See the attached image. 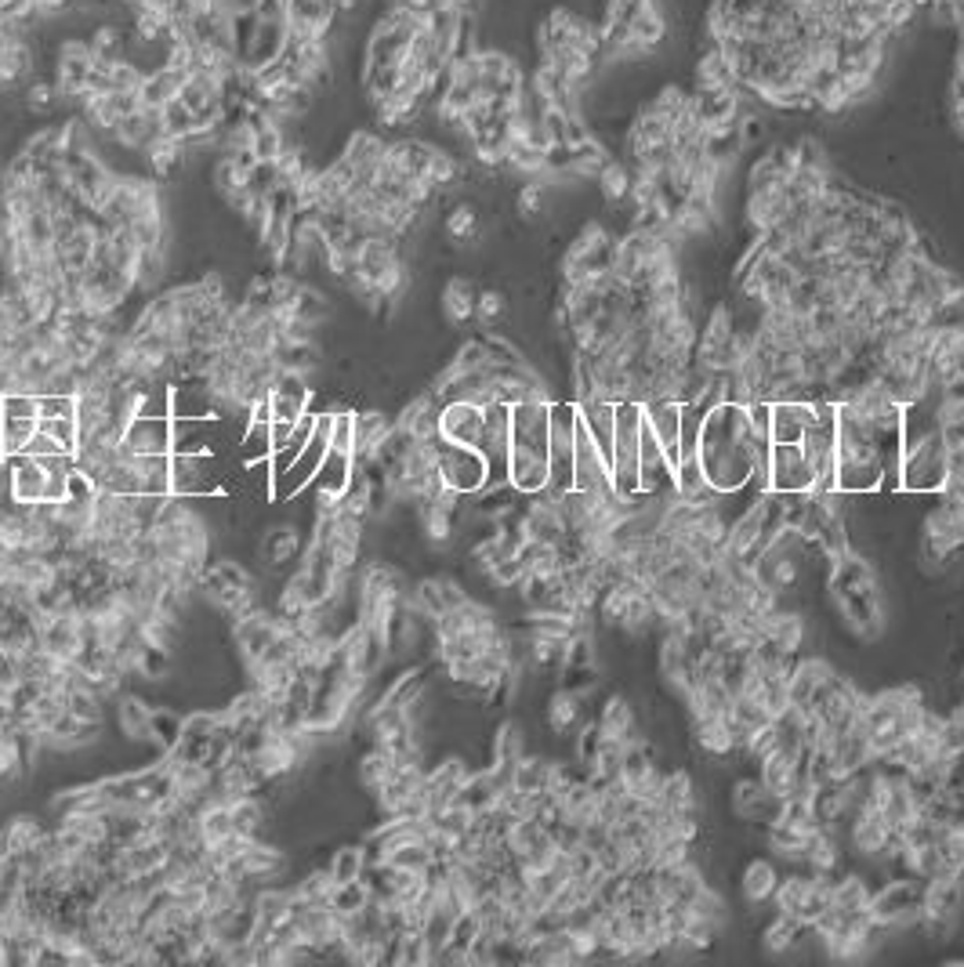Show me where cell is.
Here are the masks:
<instances>
[{
	"label": "cell",
	"instance_id": "6da1fadb",
	"mask_svg": "<svg viewBox=\"0 0 964 967\" xmlns=\"http://www.w3.org/2000/svg\"><path fill=\"white\" fill-rule=\"evenodd\" d=\"M765 446H769V435L754 424L751 406L733 403V399H725V403L711 406L707 413L696 417L693 450L700 464H704L707 482L736 504L754 496L751 493L754 461Z\"/></svg>",
	"mask_w": 964,
	"mask_h": 967
},
{
	"label": "cell",
	"instance_id": "7a4b0ae2",
	"mask_svg": "<svg viewBox=\"0 0 964 967\" xmlns=\"http://www.w3.org/2000/svg\"><path fill=\"white\" fill-rule=\"evenodd\" d=\"M834 490L845 501H863L885 490H895V472L877 442L852 421L837 417V446H834Z\"/></svg>",
	"mask_w": 964,
	"mask_h": 967
},
{
	"label": "cell",
	"instance_id": "3957f363",
	"mask_svg": "<svg viewBox=\"0 0 964 967\" xmlns=\"http://www.w3.org/2000/svg\"><path fill=\"white\" fill-rule=\"evenodd\" d=\"M780 530H783L780 493H754L729 518V530L722 536V555L736 565H754Z\"/></svg>",
	"mask_w": 964,
	"mask_h": 967
},
{
	"label": "cell",
	"instance_id": "277c9868",
	"mask_svg": "<svg viewBox=\"0 0 964 967\" xmlns=\"http://www.w3.org/2000/svg\"><path fill=\"white\" fill-rule=\"evenodd\" d=\"M200 598L207 605H214L218 613L225 616V624L240 620L247 613H254L258 605H265V594H261L258 576L247 570L237 558H211V565L200 576Z\"/></svg>",
	"mask_w": 964,
	"mask_h": 967
},
{
	"label": "cell",
	"instance_id": "5b68a950",
	"mask_svg": "<svg viewBox=\"0 0 964 967\" xmlns=\"http://www.w3.org/2000/svg\"><path fill=\"white\" fill-rule=\"evenodd\" d=\"M809 938L816 943L823 960L856 964L863 957H871V949L881 938V931L874 928L871 914H848V909L826 906L823 917L809 928Z\"/></svg>",
	"mask_w": 964,
	"mask_h": 967
},
{
	"label": "cell",
	"instance_id": "8992f818",
	"mask_svg": "<svg viewBox=\"0 0 964 967\" xmlns=\"http://www.w3.org/2000/svg\"><path fill=\"white\" fill-rule=\"evenodd\" d=\"M595 624L613 634H624V638H650V634H656V610L650 587L631 584V580H613L602 591Z\"/></svg>",
	"mask_w": 964,
	"mask_h": 967
},
{
	"label": "cell",
	"instance_id": "52a82bcc",
	"mask_svg": "<svg viewBox=\"0 0 964 967\" xmlns=\"http://www.w3.org/2000/svg\"><path fill=\"white\" fill-rule=\"evenodd\" d=\"M831 884H834L831 874H812L805 866H783V877L776 884L769 909L797 920L802 928H812L823 917V909L831 906Z\"/></svg>",
	"mask_w": 964,
	"mask_h": 967
},
{
	"label": "cell",
	"instance_id": "ba28073f",
	"mask_svg": "<svg viewBox=\"0 0 964 967\" xmlns=\"http://www.w3.org/2000/svg\"><path fill=\"white\" fill-rule=\"evenodd\" d=\"M842 840H845V855L852 863L866 866V869H877V866H892L895 840H900V834H895V826L885 819V815L863 800V805L845 819Z\"/></svg>",
	"mask_w": 964,
	"mask_h": 967
},
{
	"label": "cell",
	"instance_id": "9c48e42d",
	"mask_svg": "<svg viewBox=\"0 0 964 967\" xmlns=\"http://www.w3.org/2000/svg\"><path fill=\"white\" fill-rule=\"evenodd\" d=\"M639 453H642V403L624 399L613 406V439H610V475L613 486L627 496H639Z\"/></svg>",
	"mask_w": 964,
	"mask_h": 967
},
{
	"label": "cell",
	"instance_id": "30bf717a",
	"mask_svg": "<svg viewBox=\"0 0 964 967\" xmlns=\"http://www.w3.org/2000/svg\"><path fill=\"white\" fill-rule=\"evenodd\" d=\"M613 240H616V232L605 225V221L588 218L584 225L573 232V240L566 243V251H562V258H559V280L576 283V280H588V275L610 272Z\"/></svg>",
	"mask_w": 964,
	"mask_h": 967
},
{
	"label": "cell",
	"instance_id": "8fae6325",
	"mask_svg": "<svg viewBox=\"0 0 964 967\" xmlns=\"http://www.w3.org/2000/svg\"><path fill=\"white\" fill-rule=\"evenodd\" d=\"M736 330H740V309L733 301H714L696 330L693 366L700 374H725L729 359H733Z\"/></svg>",
	"mask_w": 964,
	"mask_h": 967
},
{
	"label": "cell",
	"instance_id": "7c38bea8",
	"mask_svg": "<svg viewBox=\"0 0 964 967\" xmlns=\"http://www.w3.org/2000/svg\"><path fill=\"white\" fill-rule=\"evenodd\" d=\"M921 899H925V880H914V877H903V874H892L885 884L874 888V899H871V920L881 935L888 931H903V928H917L921 920Z\"/></svg>",
	"mask_w": 964,
	"mask_h": 967
},
{
	"label": "cell",
	"instance_id": "4fadbf2b",
	"mask_svg": "<svg viewBox=\"0 0 964 967\" xmlns=\"http://www.w3.org/2000/svg\"><path fill=\"white\" fill-rule=\"evenodd\" d=\"M512 522L522 536V544H570L566 515H562L559 493L551 490L522 496L519 507L512 511Z\"/></svg>",
	"mask_w": 964,
	"mask_h": 967
},
{
	"label": "cell",
	"instance_id": "5bb4252c",
	"mask_svg": "<svg viewBox=\"0 0 964 967\" xmlns=\"http://www.w3.org/2000/svg\"><path fill=\"white\" fill-rule=\"evenodd\" d=\"M464 504L468 501L461 493L443 486L435 496H429V501H421L418 507H413V522H418L424 547H432V551L453 547V541H458V533H461V507Z\"/></svg>",
	"mask_w": 964,
	"mask_h": 967
},
{
	"label": "cell",
	"instance_id": "9a60e30c",
	"mask_svg": "<svg viewBox=\"0 0 964 967\" xmlns=\"http://www.w3.org/2000/svg\"><path fill=\"white\" fill-rule=\"evenodd\" d=\"M754 776L776 800H787V797L802 794V790H812V783H809V754H805V747L797 739L787 743V747L773 751L769 757H762V762L754 765Z\"/></svg>",
	"mask_w": 964,
	"mask_h": 967
},
{
	"label": "cell",
	"instance_id": "2e32d148",
	"mask_svg": "<svg viewBox=\"0 0 964 967\" xmlns=\"http://www.w3.org/2000/svg\"><path fill=\"white\" fill-rule=\"evenodd\" d=\"M439 475H443V486L461 493L464 501H472V496L490 486V464L475 446H446V442H439Z\"/></svg>",
	"mask_w": 964,
	"mask_h": 967
},
{
	"label": "cell",
	"instance_id": "e0dca14e",
	"mask_svg": "<svg viewBox=\"0 0 964 967\" xmlns=\"http://www.w3.org/2000/svg\"><path fill=\"white\" fill-rule=\"evenodd\" d=\"M468 584L464 580H458L453 573H432V576H421L410 584V613L424 620V624H432V620L446 616L450 610H458V605L468 598Z\"/></svg>",
	"mask_w": 964,
	"mask_h": 967
},
{
	"label": "cell",
	"instance_id": "ac0fdd59",
	"mask_svg": "<svg viewBox=\"0 0 964 967\" xmlns=\"http://www.w3.org/2000/svg\"><path fill=\"white\" fill-rule=\"evenodd\" d=\"M591 722V711H588V688L584 685H573V682H562L548 693L544 699V728L551 732L555 739H576V732Z\"/></svg>",
	"mask_w": 964,
	"mask_h": 967
},
{
	"label": "cell",
	"instance_id": "d6986e66",
	"mask_svg": "<svg viewBox=\"0 0 964 967\" xmlns=\"http://www.w3.org/2000/svg\"><path fill=\"white\" fill-rule=\"evenodd\" d=\"M573 486L576 490H613V475H610V457H605L602 442L595 432L588 427V421L576 410V442H573Z\"/></svg>",
	"mask_w": 964,
	"mask_h": 967
},
{
	"label": "cell",
	"instance_id": "ffe728a7",
	"mask_svg": "<svg viewBox=\"0 0 964 967\" xmlns=\"http://www.w3.org/2000/svg\"><path fill=\"white\" fill-rule=\"evenodd\" d=\"M214 453H171V496H222Z\"/></svg>",
	"mask_w": 964,
	"mask_h": 967
},
{
	"label": "cell",
	"instance_id": "44dd1931",
	"mask_svg": "<svg viewBox=\"0 0 964 967\" xmlns=\"http://www.w3.org/2000/svg\"><path fill=\"white\" fill-rule=\"evenodd\" d=\"M757 631H762V645L773 648L780 656H802L805 642H809V620L802 610H791L787 602H780L776 610H769L757 620Z\"/></svg>",
	"mask_w": 964,
	"mask_h": 967
},
{
	"label": "cell",
	"instance_id": "7402d4cb",
	"mask_svg": "<svg viewBox=\"0 0 964 967\" xmlns=\"http://www.w3.org/2000/svg\"><path fill=\"white\" fill-rule=\"evenodd\" d=\"M395 439V413L384 410H352V461L378 464Z\"/></svg>",
	"mask_w": 964,
	"mask_h": 967
},
{
	"label": "cell",
	"instance_id": "603a6c76",
	"mask_svg": "<svg viewBox=\"0 0 964 967\" xmlns=\"http://www.w3.org/2000/svg\"><path fill=\"white\" fill-rule=\"evenodd\" d=\"M305 547H309V526H301V522H275V526H269L265 536H261L258 555L265 562V570L283 576L305 558Z\"/></svg>",
	"mask_w": 964,
	"mask_h": 967
},
{
	"label": "cell",
	"instance_id": "cb8c5ba5",
	"mask_svg": "<svg viewBox=\"0 0 964 967\" xmlns=\"http://www.w3.org/2000/svg\"><path fill=\"white\" fill-rule=\"evenodd\" d=\"M780 877H783V866L773 859V855H769V852L751 855V859L740 866V877H736L740 903L747 909H765L769 903H773Z\"/></svg>",
	"mask_w": 964,
	"mask_h": 967
},
{
	"label": "cell",
	"instance_id": "d4e9b609",
	"mask_svg": "<svg viewBox=\"0 0 964 967\" xmlns=\"http://www.w3.org/2000/svg\"><path fill=\"white\" fill-rule=\"evenodd\" d=\"M812 417H816V395L773 399L765 410V435L769 442H802Z\"/></svg>",
	"mask_w": 964,
	"mask_h": 967
},
{
	"label": "cell",
	"instance_id": "484cf974",
	"mask_svg": "<svg viewBox=\"0 0 964 967\" xmlns=\"http://www.w3.org/2000/svg\"><path fill=\"white\" fill-rule=\"evenodd\" d=\"M482 421H486L482 406L468 403V399H443V410H439V442H446V446H475L479 450Z\"/></svg>",
	"mask_w": 964,
	"mask_h": 967
},
{
	"label": "cell",
	"instance_id": "4316f807",
	"mask_svg": "<svg viewBox=\"0 0 964 967\" xmlns=\"http://www.w3.org/2000/svg\"><path fill=\"white\" fill-rule=\"evenodd\" d=\"M265 399H269L272 421H287V424H298L305 413L315 410V392L309 389V377L294 374V370H283Z\"/></svg>",
	"mask_w": 964,
	"mask_h": 967
},
{
	"label": "cell",
	"instance_id": "83f0119b",
	"mask_svg": "<svg viewBox=\"0 0 964 967\" xmlns=\"http://www.w3.org/2000/svg\"><path fill=\"white\" fill-rule=\"evenodd\" d=\"M439 410H443V399L432 389L418 392L395 413V435L413 442H439Z\"/></svg>",
	"mask_w": 964,
	"mask_h": 967
},
{
	"label": "cell",
	"instance_id": "f1b7e54d",
	"mask_svg": "<svg viewBox=\"0 0 964 967\" xmlns=\"http://www.w3.org/2000/svg\"><path fill=\"white\" fill-rule=\"evenodd\" d=\"M4 496L22 507H33L48 501V467L30 453H16L8 457V479H4Z\"/></svg>",
	"mask_w": 964,
	"mask_h": 967
},
{
	"label": "cell",
	"instance_id": "f546056e",
	"mask_svg": "<svg viewBox=\"0 0 964 967\" xmlns=\"http://www.w3.org/2000/svg\"><path fill=\"white\" fill-rule=\"evenodd\" d=\"M834 678H837V667L826 656H816V653L794 656V667H791V699H794V707H816L820 693Z\"/></svg>",
	"mask_w": 964,
	"mask_h": 967
},
{
	"label": "cell",
	"instance_id": "4dcf8cb0",
	"mask_svg": "<svg viewBox=\"0 0 964 967\" xmlns=\"http://www.w3.org/2000/svg\"><path fill=\"white\" fill-rule=\"evenodd\" d=\"M591 728L599 732V736H605V739H616V743H639V739H645L642 736V728H639V714H635V707H631V699L627 696H620V693H610L605 696L599 707H595V714H591Z\"/></svg>",
	"mask_w": 964,
	"mask_h": 967
},
{
	"label": "cell",
	"instance_id": "1f68e13d",
	"mask_svg": "<svg viewBox=\"0 0 964 967\" xmlns=\"http://www.w3.org/2000/svg\"><path fill=\"white\" fill-rule=\"evenodd\" d=\"M816 830H820V826H794V823L769 819L762 826V845L780 866H802L805 852H809V840L816 837Z\"/></svg>",
	"mask_w": 964,
	"mask_h": 967
},
{
	"label": "cell",
	"instance_id": "d6a6232c",
	"mask_svg": "<svg viewBox=\"0 0 964 967\" xmlns=\"http://www.w3.org/2000/svg\"><path fill=\"white\" fill-rule=\"evenodd\" d=\"M551 482V467H548V450L541 446H515L508 453V486L519 496L541 493Z\"/></svg>",
	"mask_w": 964,
	"mask_h": 967
},
{
	"label": "cell",
	"instance_id": "836d02e7",
	"mask_svg": "<svg viewBox=\"0 0 964 967\" xmlns=\"http://www.w3.org/2000/svg\"><path fill=\"white\" fill-rule=\"evenodd\" d=\"M123 446L134 453H171L174 417L171 413H138V417L123 427Z\"/></svg>",
	"mask_w": 964,
	"mask_h": 967
},
{
	"label": "cell",
	"instance_id": "e575fe53",
	"mask_svg": "<svg viewBox=\"0 0 964 967\" xmlns=\"http://www.w3.org/2000/svg\"><path fill=\"white\" fill-rule=\"evenodd\" d=\"M689 736H693V747L711 757V762H729V757H740V739L733 725H729L725 714H711V717H696L689 722Z\"/></svg>",
	"mask_w": 964,
	"mask_h": 967
},
{
	"label": "cell",
	"instance_id": "d590c367",
	"mask_svg": "<svg viewBox=\"0 0 964 967\" xmlns=\"http://www.w3.org/2000/svg\"><path fill=\"white\" fill-rule=\"evenodd\" d=\"M475 298H479V286L472 275H450L439 290V315L450 330H464L475 323Z\"/></svg>",
	"mask_w": 964,
	"mask_h": 967
},
{
	"label": "cell",
	"instance_id": "8d00e7d4",
	"mask_svg": "<svg viewBox=\"0 0 964 967\" xmlns=\"http://www.w3.org/2000/svg\"><path fill=\"white\" fill-rule=\"evenodd\" d=\"M874 888L877 884L871 880V869L866 866H842L831 884V906L848 909V914H866L874 899Z\"/></svg>",
	"mask_w": 964,
	"mask_h": 967
},
{
	"label": "cell",
	"instance_id": "74e56055",
	"mask_svg": "<svg viewBox=\"0 0 964 967\" xmlns=\"http://www.w3.org/2000/svg\"><path fill=\"white\" fill-rule=\"evenodd\" d=\"M776 805H780V800L769 794L762 783H757V776H743L733 786V794H729V808H733V815H736V819H743V823L765 826L776 815Z\"/></svg>",
	"mask_w": 964,
	"mask_h": 967
},
{
	"label": "cell",
	"instance_id": "f35d334b",
	"mask_svg": "<svg viewBox=\"0 0 964 967\" xmlns=\"http://www.w3.org/2000/svg\"><path fill=\"white\" fill-rule=\"evenodd\" d=\"M656 808L682 812V815H700V794H696L693 772H689V768H667L664 783H660V794H656Z\"/></svg>",
	"mask_w": 964,
	"mask_h": 967
},
{
	"label": "cell",
	"instance_id": "ab89813d",
	"mask_svg": "<svg viewBox=\"0 0 964 967\" xmlns=\"http://www.w3.org/2000/svg\"><path fill=\"white\" fill-rule=\"evenodd\" d=\"M113 714H117V728L120 736H128L131 743H145L149 747V722H153V707L131 693V688H123V693L113 699Z\"/></svg>",
	"mask_w": 964,
	"mask_h": 967
},
{
	"label": "cell",
	"instance_id": "60d3db41",
	"mask_svg": "<svg viewBox=\"0 0 964 967\" xmlns=\"http://www.w3.org/2000/svg\"><path fill=\"white\" fill-rule=\"evenodd\" d=\"M845 840H842V830H831V826H820L816 837L809 840V852H805V869H812V874H837V869L845 866Z\"/></svg>",
	"mask_w": 964,
	"mask_h": 967
},
{
	"label": "cell",
	"instance_id": "b9f144b4",
	"mask_svg": "<svg viewBox=\"0 0 964 967\" xmlns=\"http://www.w3.org/2000/svg\"><path fill=\"white\" fill-rule=\"evenodd\" d=\"M48 834H51V826H44V819H40V815H30V812L11 815V819L0 826V837H4V845H8L11 855L37 852L48 840Z\"/></svg>",
	"mask_w": 964,
	"mask_h": 967
},
{
	"label": "cell",
	"instance_id": "7bdbcfd3",
	"mask_svg": "<svg viewBox=\"0 0 964 967\" xmlns=\"http://www.w3.org/2000/svg\"><path fill=\"white\" fill-rule=\"evenodd\" d=\"M762 953L765 957H791V953L797 949L809 938V928H802V924L797 920H791V917H783V914H773L765 920V928H762Z\"/></svg>",
	"mask_w": 964,
	"mask_h": 967
},
{
	"label": "cell",
	"instance_id": "ee69618b",
	"mask_svg": "<svg viewBox=\"0 0 964 967\" xmlns=\"http://www.w3.org/2000/svg\"><path fill=\"white\" fill-rule=\"evenodd\" d=\"M627 26H631L635 44L645 48V51H656L667 40V16H664V8H660L656 0H645V4H639L635 11H631Z\"/></svg>",
	"mask_w": 964,
	"mask_h": 967
},
{
	"label": "cell",
	"instance_id": "f6af8a7d",
	"mask_svg": "<svg viewBox=\"0 0 964 967\" xmlns=\"http://www.w3.org/2000/svg\"><path fill=\"white\" fill-rule=\"evenodd\" d=\"M185 77H189V69L160 66V69H153V73L142 80V88H138V99H142L145 109H163L171 99H178V91H182Z\"/></svg>",
	"mask_w": 964,
	"mask_h": 967
},
{
	"label": "cell",
	"instance_id": "bcb514c9",
	"mask_svg": "<svg viewBox=\"0 0 964 967\" xmlns=\"http://www.w3.org/2000/svg\"><path fill=\"white\" fill-rule=\"evenodd\" d=\"M395 772H399V757L384 747H374V743H366V751L360 754V762H355V776H360V786L370 797H374Z\"/></svg>",
	"mask_w": 964,
	"mask_h": 967
},
{
	"label": "cell",
	"instance_id": "7dc6e473",
	"mask_svg": "<svg viewBox=\"0 0 964 967\" xmlns=\"http://www.w3.org/2000/svg\"><path fill=\"white\" fill-rule=\"evenodd\" d=\"M443 236L453 246H472L482 236V218H479V207L472 200H458L453 207H446L443 214Z\"/></svg>",
	"mask_w": 964,
	"mask_h": 967
},
{
	"label": "cell",
	"instance_id": "c3c4849f",
	"mask_svg": "<svg viewBox=\"0 0 964 967\" xmlns=\"http://www.w3.org/2000/svg\"><path fill=\"white\" fill-rule=\"evenodd\" d=\"M595 189L605 207H627L631 197V163L624 157H610V163L599 171Z\"/></svg>",
	"mask_w": 964,
	"mask_h": 967
},
{
	"label": "cell",
	"instance_id": "681fc988",
	"mask_svg": "<svg viewBox=\"0 0 964 967\" xmlns=\"http://www.w3.org/2000/svg\"><path fill=\"white\" fill-rule=\"evenodd\" d=\"M526 751H530V743H526V732H522V725L519 722H501L498 732H493V743H490V765L504 772L508 765H515Z\"/></svg>",
	"mask_w": 964,
	"mask_h": 967
},
{
	"label": "cell",
	"instance_id": "f907efd6",
	"mask_svg": "<svg viewBox=\"0 0 964 967\" xmlns=\"http://www.w3.org/2000/svg\"><path fill=\"white\" fill-rule=\"evenodd\" d=\"M185 732V714H178L171 707H153V722H149V747L157 754H168L182 743Z\"/></svg>",
	"mask_w": 964,
	"mask_h": 967
},
{
	"label": "cell",
	"instance_id": "816d5d0a",
	"mask_svg": "<svg viewBox=\"0 0 964 967\" xmlns=\"http://www.w3.org/2000/svg\"><path fill=\"white\" fill-rule=\"evenodd\" d=\"M243 464H261L272 457V421H247L240 435Z\"/></svg>",
	"mask_w": 964,
	"mask_h": 967
},
{
	"label": "cell",
	"instance_id": "f5cc1de1",
	"mask_svg": "<svg viewBox=\"0 0 964 967\" xmlns=\"http://www.w3.org/2000/svg\"><path fill=\"white\" fill-rule=\"evenodd\" d=\"M37 427H40L37 417H16V413H0V450H4V457H16V453H22L26 442L33 439Z\"/></svg>",
	"mask_w": 964,
	"mask_h": 967
},
{
	"label": "cell",
	"instance_id": "db71d44e",
	"mask_svg": "<svg viewBox=\"0 0 964 967\" xmlns=\"http://www.w3.org/2000/svg\"><path fill=\"white\" fill-rule=\"evenodd\" d=\"M330 877L334 884H349V880H360L366 874V845H341L334 855H330Z\"/></svg>",
	"mask_w": 964,
	"mask_h": 967
},
{
	"label": "cell",
	"instance_id": "11a10c76",
	"mask_svg": "<svg viewBox=\"0 0 964 967\" xmlns=\"http://www.w3.org/2000/svg\"><path fill=\"white\" fill-rule=\"evenodd\" d=\"M291 888H294V899H301V903H330L334 899L338 884H334V877H330L327 866H315L301 880H294Z\"/></svg>",
	"mask_w": 964,
	"mask_h": 967
},
{
	"label": "cell",
	"instance_id": "9f6ffc18",
	"mask_svg": "<svg viewBox=\"0 0 964 967\" xmlns=\"http://www.w3.org/2000/svg\"><path fill=\"white\" fill-rule=\"evenodd\" d=\"M544 211H548V182L544 178H526L515 189V214L522 221H536Z\"/></svg>",
	"mask_w": 964,
	"mask_h": 967
},
{
	"label": "cell",
	"instance_id": "6f0895ef",
	"mask_svg": "<svg viewBox=\"0 0 964 967\" xmlns=\"http://www.w3.org/2000/svg\"><path fill=\"white\" fill-rule=\"evenodd\" d=\"M160 120H163V134H168V138H178V142H182V145L189 142L192 134L200 131L197 117L189 113L182 99H171L168 105H163V109H160Z\"/></svg>",
	"mask_w": 964,
	"mask_h": 967
},
{
	"label": "cell",
	"instance_id": "680465c9",
	"mask_svg": "<svg viewBox=\"0 0 964 967\" xmlns=\"http://www.w3.org/2000/svg\"><path fill=\"white\" fill-rule=\"evenodd\" d=\"M508 312V294L498 286H479V298H475V323L482 330H493Z\"/></svg>",
	"mask_w": 964,
	"mask_h": 967
},
{
	"label": "cell",
	"instance_id": "91938a15",
	"mask_svg": "<svg viewBox=\"0 0 964 967\" xmlns=\"http://www.w3.org/2000/svg\"><path fill=\"white\" fill-rule=\"evenodd\" d=\"M37 406H40V421H54V417H77V395H59V392H48V395H37Z\"/></svg>",
	"mask_w": 964,
	"mask_h": 967
},
{
	"label": "cell",
	"instance_id": "94428289",
	"mask_svg": "<svg viewBox=\"0 0 964 967\" xmlns=\"http://www.w3.org/2000/svg\"><path fill=\"white\" fill-rule=\"evenodd\" d=\"M935 323L940 326H954V330H964V283L950 294L940 309H935Z\"/></svg>",
	"mask_w": 964,
	"mask_h": 967
},
{
	"label": "cell",
	"instance_id": "6125c7cd",
	"mask_svg": "<svg viewBox=\"0 0 964 967\" xmlns=\"http://www.w3.org/2000/svg\"><path fill=\"white\" fill-rule=\"evenodd\" d=\"M22 453H30V457H54V453H69L66 446L59 439H54L51 432H44V427H37L33 432V439L26 442V450Z\"/></svg>",
	"mask_w": 964,
	"mask_h": 967
},
{
	"label": "cell",
	"instance_id": "be15d7a7",
	"mask_svg": "<svg viewBox=\"0 0 964 967\" xmlns=\"http://www.w3.org/2000/svg\"><path fill=\"white\" fill-rule=\"evenodd\" d=\"M4 479H8V457L4 450H0V496H4Z\"/></svg>",
	"mask_w": 964,
	"mask_h": 967
}]
</instances>
